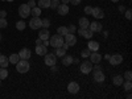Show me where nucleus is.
Here are the masks:
<instances>
[{
    "mask_svg": "<svg viewBox=\"0 0 132 99\" xmlns=\"http://www.w3.org/2000/svg\"><path fill=\"white\" fill-rule=\"evenodd\" d=\"M7 16V12L3 9V11H0V17H5Z\"/></svg>",
    "mask_w": 132,
    "mask_h": 99,
    "instance_id": "37998d69",
    "label": "nucleus"
},
{
    "mask_svg": "<svg viewBox=\"0 0 132 99\" xmlns=\"http://www.w3.org/2000/svg\"><path fill=\"white\" fill-rule=\"evenodd\" d=\"M8 63H9V60L8 57L0 54V68H8Z\"/></svg>",
    "mask_w": 132,
    "mask_h": 99,
    "instance_id": "5701e85b",
    "label": "nucleus"
},
{
    "mask_svg": "<svg viewBox=\"0 0 132 99\" xmlns=\"http://www.w3.org/2000/svg\"><path fill=\"white\" fill-rule=\"evenodd\" d=\"M87 49H89L90 52H98L99 50V42L89 41V44H87Z\"/></svg>",
    "mask_w": 132,
    "mask_h": 99,
    "instance_id": "6ab92c4d",
    "label": "nucleus"
},
{
    "mask_svg": "<svg viewBox=\"0 0 132 99\" xmlns=\"http://www.w3.org/2000/svg\"><path fill=\"white\" fill-rule=\"evenodd\" d=\"M5 78H8L7 68H0V79H5Z\"/></svg>",
    "mask_w": 132,
    "mask_h": 99,
    "instance_id": "cd10ccee",
    "label": "nucleus"
},
{
    "mask_svg": "<svg viewBox=\"0 0 132 99\" xmlns=\"http://www.w3.org/2000/svg\"><path fill=\"white\" fill-rule=\"evenodd\" d=\"M7 25H8V23H7L5 17H0V28H5Z\"/></svg>",
    "mask_w": 132,
    "mask_h": 99,
    "instance_id": "72a5a7b5",
    "label": "nucleus"
},
{
    "mask_svg": "<svg viewBox=\"0 0 132 99\" xmlns=\"http://www.w3.org/2000/svg\"><path fill=\"white\" fill-rule=\"evenodd\" d=\"M63 37H65V38H63L65 42L68 44L69 46H74L75 44H77V37L74 36V33H68V35H65Z\"/></svg>",
    "mask_w": 132,
    "mask_h": 99,
    "instance_id": "0eeeda50",
    "label": "nucleus"
},
{
    "mask_svg": "<svg viewBox=\"0 0 132 99\" xmlns=\"http://www.w3.org/2000/svg\"><path fill=\"white\" fill-rule=\"evenodd\" d=\"M9 63H13V65H16L17 62H19V60H20V57H19V54H16V53H13V54H11L9 56Z\"/></svg>",
    "mask_w": 132,
    "mask_h": 99,
    "instance_id": "a878e982",
    "label": "nucleus"
},
{
    "mask_svg": "<svg viewBox=\"0 0 132 99\" xmlns=\"http://www.w3.org/2000/svg\"><path fill=\"white\" fill-rule=\"evenodd\" d=\"M49 37H50V33H49V30H48L46 28H44V29L40 30V33H38V38H41V40L44 41V40H49Z\"/></svg>",
    "mask_w": 132,
    "mask_h": 99,
    "instance_id": "a211bd4d",
    "label": "nucleus"
},
{
    "mask_svg": "<svg viewBox=\"0 0 132 99\" xmlns=\"http://www.w3.org/2000/svg\"><path fill=\"white\" fill-rule=\"evenodd\" d=\"M61 2H62L63 4H69V3H70V0H61Z\"/></svg>",
    "mask_w": 132,
    "mask_h": 99,
    "instance_id": "a18cd8bd",
    "label": "nucleus"
},
{
    "mask_svg": "<svg viewBox=\"0 0 132 99\" xmlns=\"http://www.w3.org/2000/svg\"><path fill=\"white\" fill-rule=\"evenodd\" d=\"M25 27H27V24L24 23L23 20H21V21H17V23H16V29H17V30H24Z\"/></svg>",
    "mask_w": 132,
    "mask_h": 99,
    "instance_id": "c756f323",
    "label": "nucleus"
},
{
    "mask_svg": "<svg viewBox=\"0 0 132 99\" xmlns=\"http://www.w3.org/2000/svg\"><path fill=\"white\" fill-rule=\"evenodd\" d=\"M19 15L23 17V19L28 17V16L30 15V7H29L28 4H21V5L19 7Z\"/></svg>",
    "mask_w": 132,
    "mask_h": 99,
    "instance_id": "39448f33",
    "label": "nucleus"
},
{
    "mask_svg": "<svg viewBox=\"0 0 132 99\" xmlns=\"http://www.w3.org/2000/svg\"><path fill=\"white\" fill-rule=\"evenodd\" d=\"M0 54H2V53H0Z\"/></svg>",
    "mask_w": 132,
    "mask_h": 99,
    "instance_id": "5fc2aeb1",
    "label": "nucleus"
},
{
    "mask_svg": "<svg viewBox=\"0 0 132 99\" xmlns=\"http://www.w3.org/2000/svg\"><path fill=\"white\" fill-rule=\"evenodd\" d=\"M108 61L111 65H120L123 62V56L122 54H114V56H110Z\"/></svg>",
    "mask_w": 132,
    "mask_h": 99,
    "instance_id": "1a4fd4ad",
    "label": "nucleus"
},
{
    "mask_svg": "<svg viewBox=\"0 0 132 99\" xmlns=\"http://www.w3.org/2000/svg\"><path fill=\"white\" fill-rule=\"evenodd\" d=\"M49 42H50V46H53L54 49L56 48H60V46H62V44L65 42V40H63V36H61V35H54V36H52L50 38H49Z\"/></svg>",
    "mask_w": 132,
    "mask_h": 99,
    "instance_id": "f03ea898",
    "label": "nucleus"
},
{
    "mask_svg": "<svg viewBox=\"0 0 132 99\" xmlns=\"http://www.w3.org/2000/svg\"><path fill=\"white\" fill-rule=\"evenodd\" d=\"M38 7L41 8V9H44V8H49V5H50V0H38Z\"/></svg>",
    "mask_w": 132,
    "mask_h": 99,
    "instance_id": "393cba45",
    "label": "nucleus"
},
{
    "mask_svg": "<svg viewBox=\"0 0 132 99\" xmlns=\"http://www.w3.org/2000/svg\"><path fill=\"white\" fill-rule=\"evenodd\" d=\"M124 83V82H123ZM131 89H132V83H131V81H127L126 83H124V90L126 91H131Z\"/></svg>",
    "mask_w": 132,
    "mask_h": 99,
    "instance_id": "2f4dec72",
    "label": "nucleus"
},
{
    "mask_svg": "<svg viewBox=\"0 0 132 99\" xmlns=\"http://www.w3.org/2000/svg\"><path fill=\"white\" fill-rule=\"evenodd\" d=\"M91 12H93V7L87 5V7L85 8V13H86V15H91Z\"/></svg>",
    "mask_w": 132,
    "mask_h": 99,
    "instance_id": "e433bc0d",
    "label": "nucleus"
},
{
    "mask_svg": "<svg viewBox=\"0 0 132 99\" xmlns=\"http://www.w3.org/2000/svg\"><path fill=\"white\" fill-rule=\"evenodd\" d=\"M50 27V21H49V19H44L42 20V28H49Z\"/></svg>",
    "mask_w": 132,
    "mask_h": 99,
    "instance_id": "473e14b6",
    "label": "nucleus"
},
{
    "mask_svg": "<svg viewBox=\"0 0 132 99\" xmlns=\"http://www.w3.org/2000/svg\"><path fill=\"white\" fill-rule=\"evenodd\" d=\"M58 4H60V2H52V0H50V5H49V8H52V9H57Z\"/></svg>",
    "mask_w": 132,
    "mask_h": 99,
    "instance_id": "c9c22d12",
    "label": "nucleus"
},
{
    "mask_svg": "<svg viewBox=\"0 0 132 99\" xmlns=\"http://www.w3.org/2000/svg\"><path fill=\"white\" fill-rule=\"evenodd\" d=\"M73 62H74V63H78L79 60H78V58H73Z\"/></svg>",
    "mask_w": 132,
    "mask_h": 99,
    "instance_id": "49530a36",
    "label": "nucleus"
},
{
    "mask_svg": "<svg viewBox=\"0 0 132 99\" xmlns=\"http://www.w3.org/2000/svg\"><path fill=\"white\" fill-rule=\"evenodd\" d=\"M8 2H13V0H8Z\"/></svg>",
    "mask_w": 132,
    "mask_h": 99,
    "instance_id": "864d4df0",
    "label": "nucleus"
},
{
    "mask_svg": "<svg viewBox=\"0 0 132 99\" xmlns=\"http://www.w3.org/2000/svg\"><path fill=\"white\" fill-rule=\"evenodd\" d=\"M46 53H48V48L44 46L42 44H40V45L36 46V54L37 56H45Z\"/></svg>",
    "mask_w": 132,
    "mask_h": 99,
    "instance_id": "f3484780",
    "label": "nucleus"
},
{
    "mask_svg": "<svg viewBox=\"0 0 132 99\" xmlns=\"http://www.w3.org/2000/svg\"><path fill=\"white\" fill-rule=\"evenodd\" d=\"M78 24H79V28H82V29H86V28H89L90 21L87 20L86 17H81V19H79V21H78Z\"/></svg>",
    "mask_w": 132,
    "mask_h": 99,
    "instance_id": "4be33fe9",
    "label": "nucleus"
},
{
    "mask_svg": "<svg viewBox=\"0 0 132 99\" xmlns=\"http://www.w3.org/2000/svg\"><path fill=\"white\" fill-rule=\"evenodd\" d=\"M57 63V56L56 54H53V53H46L45 54V65L48 66H56Z\"/></svg>",
    "mask_w": 132,
    "mask_h": 99,
    "instance_id": "20e7f679",
    "label": "nucleus"
},
{
    "mask_svg": "<svg viewBox=\"0 0 132 99\" xmlns=\"http://www.w3.org/2000/svg\"><path fill=\"white\" fill-rule=\"evenodd\" d=\"M0 41H2V35H0Z\"/></svg>",
    "mask_w": 132,
    "mask_h": 99,
    "instance_id": "3c124183",
    "label": "nucleus"
},
{
    "mask_svg": "<svg viewBox=\"0 0 132 99\" xmlns=\"http://www.w3.org/2000/svg\"><path fill=\"white\" fill-rule=\"evenodd\" d=\"M68 30H69V33H74V32L77 30V28L71 24V25H69V27H68Z\"/></svg>",
    "mask_w": 132,
    "mask_h": 99,
    "instance_id": "58836bf2",
    "label": "nucleus"
},
{
    "mask_svg": "<svg viewBox=\"0 0 132 99\" xmlns=\"http://www.w3.org/2000/svg\"><path fill=\"white\" fill-rule=\"evenodd\" d=\"M40 44H42V40L41 38H37L36 40V45H40Z\"/></svg>",
    "mask_w": 132,
    "mask_h": 99,
    "instance_id": "c03bdc74",
    "label": "nucleus"
},
{
    "mask_svg": "<svg viewBox=\"0 0 132 99\" xmlns=\"http://www.w3.org/2000/svg\"><path fill=\"white\" fill-rule=\"evenodd\" d=\"M42 45L48 48V46L50 45V42H49V40H44V41H42Z\"/></svg>",
    "mask_w": 132,
    "mask_h": 99,
    "instance_id": "79ce46f5",
    "label": "nucleus"
},
{
    "mask_svg": "<svg viewBox=\"0 0 132 99\" xmlns=\"http://www.w3.org/2000/svg\"><path fill=\"white\" fill-rule=\"evenodd\" d=\"M124 82V78H123V75H115L114 78H112V83L115 86H122Z\"/></svg>",
    "mask_w": 132,
    "mask_h": 99,
    "instance_id": "aec40b11",
    "label": "nucleus"
},
{
    "mask_svg": "<svg viewBox=\"0 0 132 99\" xmlns=\"http://www.w3.org/2000/svg\"><path fill=\"white\" fill-rule=\"evenodd\" d=\"M57 33H58V35H61V36L68 35V33H69V30H68V27H60V28L57 29Z\"/></svg>",
    "mask_w": 132,
    "mask_h": 99,
    "instance_id": "c85d7f7f",
    "label": "nucleus"
},
{
    "mask_svg": "<svg viewBox=\"0 0 132 99\" xmlns=\"http://www.w3.org/2000/svg\"><path fill=\"white\" fill-rule=\"evenodd\" d=\"M70 3L73 5H78V4H81V0H70Z\"/></svg>",
    "mask_w": 132,
    "mask_h": 99,
    "instance_id": "a19ab883",
    "label": "nucleus"
},
{
    "mask_svg": "<svg viewBox=\"0 0 132 99\" xmlns=\"http://www.w3.org/2000/svg\"><path fill=\"white\" fill-rule=\"evenodd\" d=\"M78 35L79 36H82V37H85V38H91L93 37V32L89 29V28H86V29H82V28H79L78 29Z\"/></svg>",
    "mask_w": 132,
    "mask_h": 99,
    "instance_id": "f8f14e48",
    "label": "nucleus"
},
{
    "mask_svg": "<svg viewBox=\"0 0 132 99\" xmlns=\"http://www.w3.org/2000/svg\"><path fill=\"white\" fill-rule=\"evenodd\" d=\"M57 11H58V15H61V16H66L69 13V5L68 4H58V7H57Z\"/></svg>",
    "mask_w": 132,
    "mask_h": 99,
    "instance_id": "9b49d317",
    "label": "nucleus"
},
{
    "mask_svg": "<svg viewBox=\"0 0 132 99\" xmlns=\"http://www.w3.org/2000/svg\"><path fill=\"white\" fill-rule=\"evenodd\" d=\"M90 53H91V52H90L89 49H85V50H82V53H81V57H82V58H89V57H90Z\"/></svg>",
    "mask_w": 132,
    "mask_h": 99,
    "instance_id": "7c9ffc66",
    "label": "nucleus"
},
{
    "mask_svg": "<svg viewBox=\"0 0 132 99\" xmlns=\"http://www.w3.org/2000/svg\"><path fill=\"white\" fill-rule=\"evenodd\" d=\"M112 3H118V2H120V0H111Z\"/></svg>",
    "mask_w": 132,
    "mask_h": 99,
    "instance_id": "09e8293b",
    "label": "nucleus"
},
{
    "mask_svg": "<svg viewBox=\"0 0 132 99\" xmlns=\"http://www.w3.org/2000/svg\"><path fill=\"white\" fill-rule=\"evenodd\" d=\"M36 4H37V3L35 2V0H30V2L28 3V5H29L30 8H33V7H36Z\"/></svg>",
    "mask_w": 132,
    "mask_h": 99,
    "instance_id": "ea45409f",
    "label": "nucleus"
},
{
    "mask_svg": "<svg viewBox=\"0 0 132 99\" xmlns=\"http://www.w3.org/2000/svg\"><path fill=\"white\" fill-rule=\"evenodd\" d=\"M30 15H32L33 17H40V15H41V8H40V7H33V8H30Z\"/></svg>",
    "mask_w": 132,
    "mask_h": 99,
    "instance_id": "b1692460",
    "label": "nucleus"
},
{
    "mask_svg": "<svg viewBox=\"0 0 132 99\" xmlns=\"http://www.w3.org/2000/svg\"><path fill=\"white\" fill-rule=\"evenodd\" d=\"M91 15H93L95 19H103V17H104V12H103V9H102V8H99V7L93 8Z\"/></svg>",
    "mask_w": 132,
    "mask_h": 99,
    "instance_id": "ddd939ff",
    "label": "nucleus"
},
{
    "mask_svg": "<svg viewBox=\"0 0 132 99\" xmlns=\"http://www.w3.org/2000/svg\"><path fill=\"white\" fill-rule=\"evenodd\" d=\"M79 70L82 74H90L93 71V62L91 61H83L79 66Z\"/></svg>",
    "mask_w": 132,
    "mask_h": 99,
    "instance_id": "7ed1b4c3",
    "label": "nucleus"
},
{
    "mask_svg": "<svg viewBox=\"0 0 132 99\" xmlns=\"http://www.w3.org/2000/svg\"><path fill=\"white\" fill-rule=\"evenodd\" d=\"M119 11H120V12H123V11H124V7L120 5V7H119Z\"/></svg>",
    "mask_w": 132,
    "mask_h": 99,
    "instance_id": "de8ad7c7",
    "label": "nucleus"
},
{
    "mask_svg": "<svg viewBox=\"0 0 132 99\" xmlns=\"http://www.w3.org/2000/svg\"><path fill=\"white\" fill-rule=\"evenodd\" d=\"M89 58H90V61H91L93 63H99V62L102 61V56H101L98 52H91Z\"/></svg>",
    "mask_w": 132,
    "mask_h": 99,
    "instance_id": "2eb2a0df",
    "label": "nucleus"
},
{
    "mask_svg": "<svg viewBox=\"0 0 132 99\" xmlns=\"http://www.w3.org/2000/svg\"><path fill=\"white\" fill-rule=\"evenodd\" d=\"M30 50L28 49V48H23L20 52H19V57H20V60H29L30 58Z\"/></svg>",
    "mask_w": 132,
    "mask_h": 99,
    "instance_id": "9d476101",
    "label": "nucleus"
},
{
    "mask_svg": "<svg viewBox=\"0 0 132 99\" xmlns=\"http://www.w3.org/2000/svg\"><path fill=\"white\" fill-rule=\"evenodd\" d=\"M89 29L93 32V33H99V32H102L103 27L101 23H98V21H93V23L89 24Z\"/></svg>",
    "mask_w": 132,
    "mask_h": 99,
    "instance_id": "6e6552de",
    "label": "nucleus"
},
{
    "mask_svg": "<svg viewBox=\"0 0 132 99\" xmlns=\"http://www.w3.org/2000/svg\"><path fill=\"white\" fill-rule=\"evenodd\" d=\"M123 78H124L126 81H131V79H132V73H131L129 70H128V71H126V73H124V77H123Z\"/></svg>",
    "mask_w": 132,
    "mask_h": 99,
    "instance_id": "f704fd0d",
    "label": "nucleus"
},
{
    "mask_svg": "<svg viewBox=\"0 0 132 99\" xmlns=\"http://www.w3.org/2000/svg\"><path fill=\"white\" fill-rule=\"evenodd\" d=\"M68 91L70 94H77V93L79 91V85L77 83V82H70L68 85Z\"/></svg>",
    "mask_w": 132,
    "mask_h": 99,
    "instance_id": "4468645a",
    "label": "nucleus"
},
{
    "mask_svg": "<svg viewBox=\"0 0 132 99\" xmlns=\"http://www.w3.org/2000/svg\"><path fill=\"white\" fill-rule=\"evenodd\" d=\"M126 19H128V20L132 19V12H131V9H127V11H126Z\"/></svg>",
    "mask_w": 132,
    "mask_h": 99,
    "instance_id": "4c0bfd02",
    "label": "nucleus"
},
{
    "mask_svg": "<svg viewBox=\"0 0 132 99\" xmlns=\"http://www.w3.org/2000/svg\"><path fill=\"white\" fill-rule=\"evenodd\" d=\"M29 27H30L32 29H40V28L42 27V20H41L40 17H33V19H30Z\"/></svg>",
    "mask_w": 132,
    "mask_h": 99,
    "instance_id": "423d86ee",
    "label": "nucleus"
},
{
    "mask_svg": "<svg viewBox=\"0 0 132 99\" xmlns=\"http://www.w3.org/2000/svg\"><path fill=\"white\" fill-rule=\"evenodd\" d=\"M73 63V57L71 56H68V54H65L62 57V65L63 66H70Z\"/></svg>",
    "mask_w": 132,
    "mask_h": 99,
    "instance_id": "412c9836",
    "label": "nucleus"
},
{
    "mask_svg": "<svg viewBox=\"0 0 132 99\" xmlns=\"http://www.w3.org/2000/svg\"><path fill=\"white\" fill-rule=\"evenodd\" d=\"M0 86H2V79H0Z\"/></svg>",
    "mask_w": 132,
    "mask_h": 99,
    "instance_id": "603ef678",
    "label": "nucleus"
},
{
    "mask_svg": "<svg viewBox=\"0 0 132 99\" xmlns=\"http://www.w3.org/2000/svg\"><path fill=\"white\" fill-rule=\"evenodd\" d=\"M29 69H30V65H29L28 60H19V62L16 63V70H17L20 74L28 73Z\"/></svg>",
    "mask_w": 132,
    "mask_h": 99,
    "instance_id": "f257e3e1",
    "label": "nucleus"
},
{
    "mask_svg": "<svg viewBox=\"0 0 132 99\" xmlns=\"http://www.w3.org/2000/svg\"><path fill=\"white\" fill-rule=\"evenodd\" d=\"M54 54H56L57 57H63L66 54V50L62 46H60V48H56V53H54Z\"/></svg>",
    "mask_w": 132,
    "mask_h": 99,
    "instance_id": "bb28decb",
    "label": "nucleus"
},
{
    "mask_svg": "<svg viewBox=\"0 0 132 99\" xmlns=\"http://www.w3.org/2000/svg\"><path fill=\"white\" fill-rule=\"evenodd\" d=\"M94 71V81L95 82H103L104 81V74H103V71L102 70H93Z\"/></svg>",
    "mask_w": 132,
    "mask_h": 99,
    "instance_id": "dca6fc26",
    "label": "nucleus"
},
{
    "mask_svg": "<svg viewBox=\"0 0 132 99\" xmlns=\"http://www.w3.org/2000/svg\"><path fill=\"white\" fill-rule=\"evenodd\" d=\"M52 2H60V0H52Z\"/></svg>",
    "mask_w": 132,
    "mask_h": 99,
    "instance_id": "8fccbe9b",
    "label": "nucleus"
}]
</instances>
